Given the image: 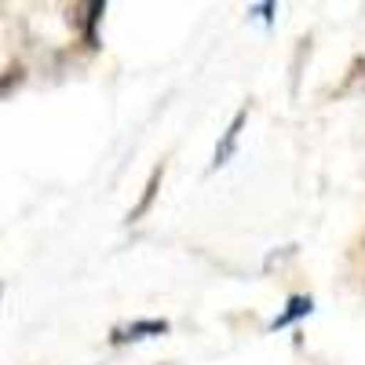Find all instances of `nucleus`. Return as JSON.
I'll list each match as a JSON object with an SVG mask.
<instances>
[{
    "label": "nucleus",
    "mask_w": 365,
    "mask_h": 365,
    "mask_svg": "<svg viewBox=\"0 0 365 365\" xmlns=\"http://www.w3.org/2000/svg\"><path fill=\"white\" fill-rule=\"evenodd\" d=\"M303 311H311V299H296V303H292V311H289V314H282L278 322H274V329H282V325H289V322H292L296 314H303Z\"/></svg>",
    "instance_id": "f257e3e1"
}]
</instances>
